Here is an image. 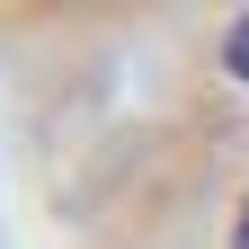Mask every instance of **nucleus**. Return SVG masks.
<instances>
[{
    "mask_svg": "<svg viewBox=\"0 0 249 249\" xmlns=\"http://www.w3.org/2000/svg\"><path fill=\"white\" fill-rule=\"evenodd\" d=\"M231 249H249V205H240V231H231Z\"/></svg>",
    "mask_w": 249,
    "mask_h": 249,
    "instance_id": "nucleus-2",
    "label": "nucleus"
},
{
    "mask_svg": "<svg viewBox=\"0 0 249 249\" xmlns=\"http://www.w3.org/2000/svg\"><path fill=\"white\" fill-rule=\"evenodd\" d=\"M223 62H231V71H240V80H249V18H240V27H231V45H223Z\"/></svg>",
    "mask_w": 249,
    "mask_h": 249,
    "instance_id": "nucleus-1",
    "label": "nucleus"
}]
</instances>
